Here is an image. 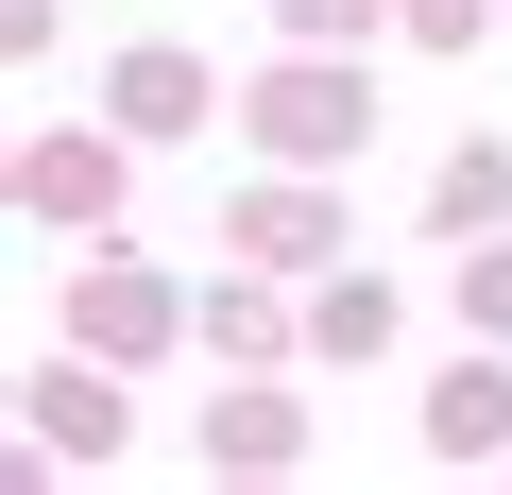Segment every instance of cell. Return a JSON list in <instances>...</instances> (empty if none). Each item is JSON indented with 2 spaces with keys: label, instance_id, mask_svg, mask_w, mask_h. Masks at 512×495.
<instances>
[{
  "label": "cell",
  "instance_id": "277c9868",
  "mask_svg": "<svg viewBox=\"0 0 512 495\" xmlns=\"http://www.w3.org/2000/svg\"><path fill=\"white\" fill-rule=\"evenodd\" d=\"M120 120H137V137H188V120H205V69H188V52H120Z\"/></svg>",
  "mask_w": 512,
  "mask_h": 495
},
{
  "label": "cell",
  "instance_id": "8992f818",
  "mask_svg": "<svg viewBox=\"0 0 512 495\" xmlns=\"http://www.w3.org/2000/svg\"><path fill=\"white\" fill-rule=\"evenodd\" d=\"M308 427H291V393H222L205 410V461H291Z\"/></svg>",
  "mask_w": 512,
  "mask_h": 495
},
{
  "label": "cell",
  "instance_id": "4fadbf2b",
  "mask_svg": "<svg viewBox=\"0 0 512 495\" xmlns=\"http://www.w3.org/2000/svg\"><path fill=\"white\" fill-rule=\"evenodd\" d=\"M478 18H495V0H410V35H427V52H461Z\"/></svg>",
  "mask_w": 512,
  "mask_h": 495
},
{
  "label": "cell",
  "instance_id": "8fae6325",
  "mask_svg": "<svg viewBox=\"0 0 512 495\" xmlns=\"http://www.w3.org/2000/svg\"><path fill=\"white\" fill-rule=\"evenodd\" d=\"M308 325H325V342H342V359H376V342H393V291H376V274H359V291H325V308H308Z\"/></svg>",
  "mask_w": 512,
  "mask_h": 495
},
{
  "label": "cell",
  "instance_id": "9c48e42d",
  "mask_svg": "<svg viewBox=\"0 0 512 495\" xmlns=\"http://www.w3.org/2000/svg\"><path fill=\"white\" fill-rule=\"evenodd\" d=\"M461 325H478V342H512V222H495V257H461Z\"/></svg>",
  "mask_w": 512,
  "mask_h": 495
},
{
  "label": "cell",
  "instance_id": "7a4b0ae2",
  "mask_svg": "<svg viewBox=\"0 0 512 495\" xmlns=\"http://www.w3.org/2000/svg\"><path fill=\"white\" fill-rule=\"evenodd\" d=\"M35 444H52V461H103V444H120V376L52 359V376H35Z\"/></svg>",
  "mask_w": 512,
  "mask_h": 495
},
{
  "label": "cell",
  "instance_id": "5b68a950",
  "mask_svg": "<svg viewBox=\"0 0 512 495\" xmlns=\"http://www.w3.org/2000/svg\"><path fill=\"white\" fill-rule=\"evenodd\" d=\"M427 222H444V239L512 222V154H444V171H427Z\"/></svg>",
  "mask_w": 512,
  "mask_h": 495
},
{
  "label": "cell",
  "instance_id": "3957f363",
  "mask_svg": "<svg viewBox=\"0 0 512 495\" xmlns=\"http://www.w3.org/2000/svg\"><path fill=\"white\" fill-rule=\"evenodd\" d=\"M427 444H444V461H495V444H512V359H461V376L427 393Z\"/></svg>",
  "mask_w": 512,
  "mask_h": 495
},
{
  "label": "cell",
  "instance_id": "ba28073f",
  "mask_svg": "<svg viewBox=\"0 0 512 495\" xmlns=\"http://www.w3.org/2000/svg\"><path fill=\"white\" fill-rule=\"evenodd\" d=\"M239 239H256V257H325V205H308V188H256Z\"/></svg>",
  "mask_w": 512,
  "mask_h": 495
},
{
  "label": "cell",
  "instance_id": "30bf717a",
  "mask_svg": "<svg viewBox=\"0 0 512 495\" xmlns=\"http://www.w3.org/2000/svg\"><path fill=\"white\" fill-rule=\"evenodd\" d=\"M86 325H103V342H154V325H171V291H154V274H103V291H86Z\"/></svg>",
  "mask_w": 512,
  "mask_h": 495
},
{
  "label": "cell",
  "instance_id": "6da1fadb",
  "mask_svg": "<svg viewBox=\"0 0 512 495\" xmlns=\"http://www.w3.org/2000/svg\"><path fill=\"white\" fill-rule=\"evenodd\" d=\"M256 137H274L291 171H325V154H359V137H376V103H359V69H325V52H308V69L256 86Z\"/></svg>",
  "mask_w": 512,
  "mask_h": 495
},
{
  "label": "cell",
  "instance_id": "52a82bcc",
  "mask_svg": "<svg viewBox=\"0 0 512 495\" xmlns=\"http://www.w3.org/2000/svg\"><path fill=\"white\" fill-rule=\"evenodd\" d=\"M35 205H52V222H69V205L103 222V205H120V154H103V137H52V154H35Z\"/></svg>",
  "mask_w": 512,
  "mask_h": 495
},
{
  "label": "cell",
  "instance_id": "7c38bea8",
  "mask_svg": "<svg viewBox=\"0 0 512 495\" xmlns=\"http://www.w3.org/2000/svg\"><path fill=\"white\" fill-rule=\"evenodd\" d=\"M274 18H291V52H342V35H376V18H393V0H274Z\"/></svg>",
  "mask_w": 512,
  "mask_h": 495
}]
</instances>
